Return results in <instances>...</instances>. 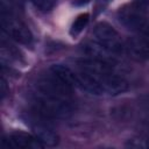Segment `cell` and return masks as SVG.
<instances>
[{
    "instance_id": "cell-8",
    "label": "cell",
    "mask_w": 149,
    "mask_h": 149,
    "mask_svg": "<svg viewBox=\"0 0 149 149\" xmlns=\"http://www.w3.org/2000/svg\"><path fill=\"white\" fill-rule=\"evenodd\" d=\"M125 51L135 61H149V38L143 36L128 38L125 43Z\"/></svg>"
},
{
    "instance_id": "cell-3",
    "label": "cell",
    "mask_w": 149,
    "mask_h": 149,
    "mask_svg": "<svg viewBox=\"0 0 149 149\" xmlns=\"http://www.w3.org/2000/svg\"><path fill=\"white\" fill-rule=\"evenodd\" d=\"M120 22L139 36L149 38V14L140 3L125 7L119 13Z\"/></svg>"
},
{
    "instance_id": "cell-9",
    "label": "cell",
    "mask_w": 149,
    "mask_h": 149,
    "mask_svg": "<svg viewBox=\"0 0 149 149\" xmlns=\"http://www.w3.org/2000/svg\"><path fill=\"white\" fill-rule=\"evenodd\" d=\"M88 21H90V15L87 13H83V14L78 15L74 19V21L72 22V24H71V28H70L71 36L76 37L77 35H79L84 30V28L87 26Z\"/></svg>"
},
{
    "instance_id": "cell-12",
    "label": "cell",
    "mask_w": 149,
    "mask_h": 149,
    "mask_svg": "<svg viewBox=\"0 0 149 149\" xmlns=\"http://www.w3.org/2000/svg\"><path fill=\"white\" fill-rule=\"evenodd\" d=\"M88 1H91V0H77V1H76V5H78V6H81V5H85V3H87Z\"/></svg>"
},
{
    "instance_id": "cell-5",
    "label": "cell",
    "mask_w": 149,
    "mask_h": 149,
    "mask_svg": "<svg viewBox=\"0 0 149 149\" xmlns=\"http://www.w3.org/2000/svg\"><path fill=\"white\" fill-rule=\"evenodd\" d=\"M93 35L95 41L104 48L119 56L125 51V44L119 35V33L107 22H98L93 29Z\"/></svg>"
},
{
    "instance_id": "cell-2",
    "label": "cell",
    "mask_w": 149,
    "mask_h": 149,
    "mask_svg": "<svg viewBox=\"0 0 149 149\" xmlns=\"http://www.w3.org/2000/svg\"><path fill=\"white\" fill-rule=\"evenodd\" d=\"M77 87L95 95H116L128 88L127 80L119 76L112 63L97 58H81L77 62Z\"/></svg>"
},
{
    "instance_id": "cell-1",
    "label": "cell",
    "mask_w": 149,
    "mask_h": 149,
    "mask_svg": "<svg viewBox=\"0 0 149 149\" xmlns=\"http://www.w3.org/2000/svg\"><path fill=\"white\" fill-rule=\"evenodd\" d=\"M73 86L51 70L42 76L33 91L34 112L48 119H66L73 112Z\"/></svg>"
},
{
    "instance_id": "cell-6",
    "label": "cell",
    "mask_w": 149,
    "mask_h": 149,
    "mask_svg": "<svg viewBox=\"0 0 149 149\" xmlns=\"http://www.w3.org/2000/svg\"><path fill=\"white\" fill-rule=\"evenodd\" d=\"M35 115L28 118V125L30 126L34 135L44 144L48 147H54L58 144L59 142V136L55 128L48 122L50 119L44 118L36 112H34Z\"/></svg>"
},
{
    "instance_id": "cell-10",
    "label": "cell",
    "mask_w": 149,
    "mask_h": 149,
    "mask_svg": "<svg viewBox=\"0 0 149 149\" xmlns=\"http://www.w3.org/2000/svg\"><path fill=\"white\" fill-rule=\"evenodd\" d=\"M36 8H38L40 10H43V12H48L50 10L57 0H29Z\"/></svg>"
},
{
    "instance_id": "cell-7",
    "label": "cell",
    "mask_w": 149,
    "mask_h": 149,
    "mask_svg": "<svg viewBox=\"0 0 149 149\" xmlns=\"http://www.w3.org/2000/svg\"><path fill=\"white\" fill-rule=\"evenodd\" d=\"M2 144L10 148L19 149H40L45 147L35 135L24 132H14L7 137L2 139Z\"/></svg>"
},
{
    "instance_id": "cell-4",
    "label": "cell",
    "mask_w": 149,
    "mask_h": 149,
    "mask_svg": "<svg viewBox=\"0 0 149 149\" xmlns=\"http://www.w3.org/2000/svg\"><path fill=\"white\" fill-rule=\"evenodd\" d=\"M1 26L3 33L17 43L24 45H30L33 43V34L30 29L14 12L1 9Z\"/></svg>"
},
{
    "instance_id": "cell-11",
    "label": "cell",
    "mask_w": 149,
    "mask_h": 149,
    "mask_svg": "<svg viewBox=\"0 0 149 149\" xmlns=\"http://www.w3.org/2000/svg\"><path fill=\"white\" fill-rule=\"evenodd\" d=\"M0 88H1V99H5L8 90H7V83L3 76H1V84H0Z\"/></svg>"
}]
</instances>
